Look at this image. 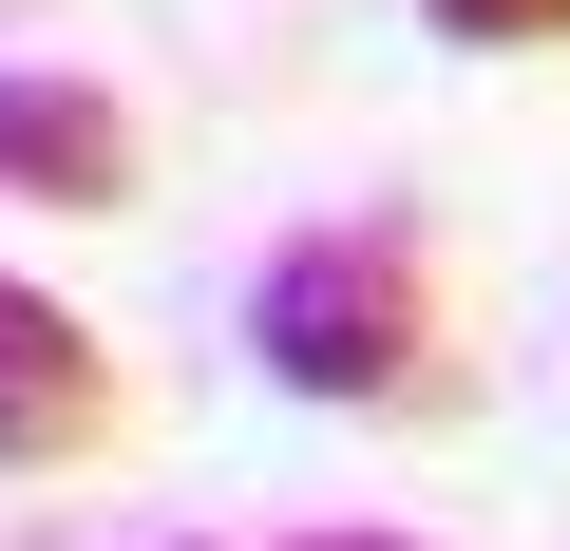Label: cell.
I'll use <instances>...</instances> for the list:
<instances>
[{
    "instance_id": "1",
    "label": "cell",
    "mask_w": 570,
    "mask_h": 551,
    "mask_svg": "<svg viewBox=\"0 0 570 551\" xmlns=\"http://www.w3.org/2000/svg\"><path fill=\"white\" fill-rule=\"evenodd\" d=\"M247 362L285 400H419L438 381V247L400 209H324L247 266Z\"/></svg>"
},
{
    "instance_id": "2",
    "label": "cell",
    "mask_w": 570,
    "mask_h": 551,
    "mask_svg": "<svg viewBox=\"0 0 570 551\" xmlns=\"http://www.w3.org/2000/svg\"><path fill=\"white\" fill-rule=\"evenodd\" d=\"M96 437H115V362H96V324H77L58 286L0 266V475H58V456H96Z\"/></svg>"
},
{
    "instance_id": "3",
    "label": "cell",
    "mask_w": 570,
    "mask_h": 551,
    "mask_svg": "<svg viewBox=\"0 0 570 551\" xmlns=\"http://www.w3.org/2000/svg\"><path fill=\"white\" fill-rule=\"evenodd\" d=\"M134 115L96 96V77H0V190L20 209H134Z\"/></svg>"
},
{
    "instance_id": "4",
    "label": "cell",
    "mask_w": 570,
    "mask_h": 551,
    "mask_svg": "<svg viewBox=\"0 0 570 551\" xmlns=\"http://www.w3.org/2000/svg\"><path fill=\"white\" fill-rule=\"evenodd\" d=\"M419 20H438L456 58H532V39H570V0H419Z\"/></svg>"
},
{
    "instance_id": "5",
    "label": "cell",
    "mask_w": 570,
    "mask_h": 551,
    "mask_svg": "<svg viewBox=\"0 0 570 551\" xmlns=\"http://www.w3.org/2000/svg\"><path fill=\"white\" fill-rule=\"evenodd\" d=\"M305 551H419V532H305Z\"/></svg>"
}]
</instances>
